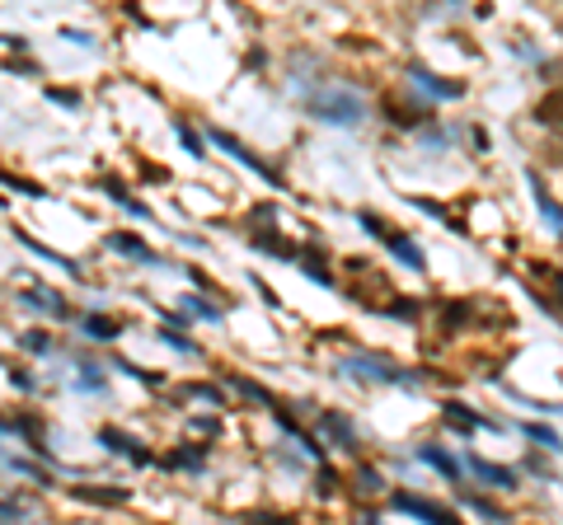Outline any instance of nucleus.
I'll return each instance as SVG.
<instances>
[{"label": "nucleus", "mask_w": 563, "mask_h": 525, "mask_svg": "<svg viewBox=\"0 0 563 525\" xmlns=\"http://www.w3.org/2000/svg\"><path fill=\"white\" fill-rule=\"evenodd\" d=\"M526 432H531V436H536V442H544V446H559V436H554V432H544V427H536V423H531V427H526Z\"/></svg>", "instance_id": "14"}, {"label": "nucleus", "mask_w": 563, "mask_h": 525, "mask_svg": "<svg viewBox=\"0 0 563 525\" xmlns=\"http://www.w3.org/2000/svg\"><path fill=\"white\" fill-rule=\"evenodd\" d=\"M418 460H422V465H432V469H442L446 479H455V474H461V465H455L446 450H437V446H422V450H418Z\"/></svg>", "instance_id": "7"}, {"label": "nucleus", "mask_w": 563, "mask_h": 525, "mask_svg": "<svg viewBox=\"0 0 563 525\" xmlns=\"http://www.w3.org/2000/svg\"><path fill=\"white\" fill-rule=\"evenodd\" d=\"M109 249H118V254H132L136 262H155V254H151V249H146V244H141L136 235H113V239H109Z\"/></svg>", "instance_id": "8"}, {"label": "nucleus", "mask_w": 563, "mask_h": 525, "mask_svg": "<svg viewBox=\"0 0 563 525\" xmlns=\"http://www.w3.org/2000/svg\"><path fill=\"white\" fill-rule=\"evenodd\" d=\"M470 474H479L488 488H512L517 479L507 474V469H498V465H488V460H470Z\"/></svg>", "instance_id": "6"}, {"label": "nucleus", "mask_w": 563, "mask_h": 525, "mask_svg": "<svg viewBox=\"0 0 563 525\" xmlns=\"http://www.w3.org/2000/svg\"><path fill=\"white\" fill-rule=\"evenodd\" d=\"M362 225H366V231H372L376 239H385V249H390V254H399V262H404V268H422V249H418V244L409 239V235H395V231H385V225L372 216V212H362Z\"/></svg>", "instance_id": "2"}, {"label": "nucleus", "mask_w": 563, "mask_h": 525, "mask_svg": "<svg viewBox=\"0 0 563 525\" xmlns=\"http://www.w3.org/2000/svg\"><path fill=\"white\" fill-rule=\"evenodd\" d=\"M76 498H85V502H128V493H95V488H80Z\"/></svg>", "instance_id": "13"}, {"label": "nucleus", "mask_w": 563, "mask_h": 525, "mask_svg": "<svg viewBox=\"0 0 563 525\" xmlns=\"http://www.w3.org/2000/svg\"><path fill=\"white\" fill-rule=\"evenodd\" d=\"M320 427L339 436V446H343V450H357V436H352V427H347V417H343V413H320Z\"/></svg>", "instance_id": "5"}, {"label": "nucleus", "mask_w": 563, "mask_h": 525, "mask_svg": "<svg viewBox=\"0 0 563 525\" xmlns=\"http://www.w3.org/2000/svg\"><path fill=\"white\" fill-rule=\"evenodd\" d=\"M90 338H103V343L118 338V324H113V320H103V314H90Z\"/></svg>", "instance_id": "11"}, {"label": "nucleus", "mask_w": 563, "mask_h": 525, "mask_svg": "<svg viewBox=\"0 0 563 525\" xmlns=\"http://www.w3.org/2000/svg\"><path fill=\"white\" fill-rule=\"evenodd\" d=\"M310 113L320 122H333V127H352V122L366 118V103H362V94H352V90H320L310 99Z\"/></svg>", "instance_id": "1"}, {"label": "nucleus", "mask_w": 563, "mask_h": 525, "mask_svg": "<svg viewBox=\"0 0 563 525\" xmlns=\"http://www.w3.org/2000/svg\"><path fill=\"white\" fill-rule=\"evenodd\" d=\"M395 506H399V512H413V516H428V521H437V525H451V512H446V506L418 502V498H409V493H395Z\"/></svg>", "instance_id": "3"}, {"label": "nucleus", "mask_w": 563, "mask_h": 525, "mask_svg": "<svg viewBox=\"0 0 563 525\" xmlns=\"http://www.w3.org/2000/svg\"><path fill=\"white\" fill-rule=\"evenodd\" d=\"M188 310H192V314H202V320H217V310L202 305V301H188Z\"/></svg>", "instance_id": "15"}, {"label": "nucleus", "mask_w": 563, "mask_h": 525, "mask_svg": "<svg viewBox=\"0 0 563 525\" xmlns=\"http://www.w3.org/2000/svg\"><path fill=\"white\" fill-rule=\"evenodd\" d=\"M211 136V142H217V146H225V155H235V160H244V165H250V169H258V174H268V165H263L258 160V155H250V150H244L240 142H235V136H225V132H207Z\"/></svg>", "instance_id": "4"}, {"label": "nucleus", "mask_w": 563, "mask_h": 525, "mask_svg": "<svg viewBox=\"0 0 563 525\" xmlns=\"http://www.w3.org/2000/svg\"><path fill=\"white\" fill-rule=\"evenodd\" d=\"M103 442H109V446H113L118 455H132V460H136V465H146V460H151V455H146V450H141L136 442H128V436H122V432H113V427H109V432H103Z\"/></svg>", "instance_id": "10"}, {"label": "nucleus", "mask_w": 563, "mask_h": 525, "mask_svg": "<svg viewBox=\"0 0 563 525\" xmlns=\"http://www.w3.org/2000/svg\"><path fill=\"white\" fill-rule=\"evenodd\" d=\"M413 80L422 85V90L442 94V99H461V85H451V80H437V76H428V71H418V66H413Z\"/></svg>", "instance_id": "9"}, {"label": "nucleus", "mask_w": 563, "mask_h": 525, "mask_svg": "<svg viewBox=\"0 0 563 525\" xmlns=\"http://www.w3.org/2000/svg\"><path fill=\"white\" fill-rule=\"evenodd\" d=\"M357 493H362V498H376V493H380V479L372 474V469H362V474H357Z\"/></svg>", "instance_id": "12"}]
</instances>
